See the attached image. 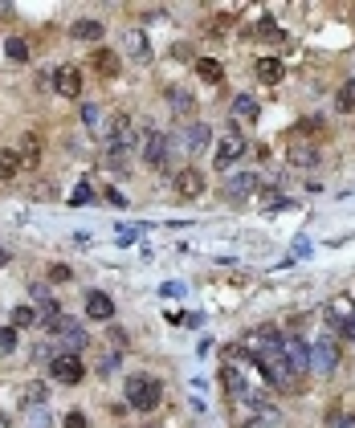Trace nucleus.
I'll use <instances>...</instances> for the list:
<instances>
[{
	"label": "nucleus",
	"mask_w": 355,
	"mask_h": 428,
	"mask_svg": "<svg viewBox=\"0 0 355 428\" xmlns=\"http://www.w3.org/2000/svg\"><path fill=\"white\" fill-rule=\"evenodd\" d=\"M258 192V175L253 171H233L229 179H224V200H245V196H253Z\"/></svg>",
	"instance_id": "obj_9"
},
{
	"label": "nucleus",
	"mask_w": 355,
	"mask_h": 428,
	"mask_svg": "<svg viewBox=\"0 0 355 428\" xmlns=\"http://www.w3.org/2000/svg\"><path fill=\"white\" fill-rule=\"evenodd\" d=\"M53 90L66 94V98H78V94H82V74H78L74 66H57V70H53Z\"/></svg>",
	"instance_id": "obj_13"
},
{
	"label": "nucleus",
	"mask_w": 355,
	"mask_h": 428,
	"mask_svg": "<svg viewBox=\"0 0 355 428\" xmlns=\"http://www.w3.org/2000/svg\"><path fill=\"white\" fill-rule=\"evenodd\" d=\"M253 37H262V41H282V29L274 25V17H262V21L253 25Z\"/></svg>",
	"instance_id": "obj_25"
},
{
	"label": "nucleus",
	"mask_w": 355,
	"mask_h": 428,
	"mask_svg": "<svg viewBox=\"0 0 355 428\" xmlns=\"http://www.w3.org/2000/svg\"><path fill=\"white\" fill-rule=\"evenodd\" d=\"M70 278H74V269H70V265H61V261H53V265H49V282H70Z\"/></svg>",
	"instance_id": "obj_35"
},
{
	"label": "nucleus",
	"mask_w": 355,
	"mask_h": 428,
	"mask_svg": "<svg viewBox=\"0 0 355 428\" xmlns=\"http://www.w3.org/2000/svg\"><path fill=\"white\" fill-rule=\"evenodd\" d=\"M221 387H224V400H245V396H249V387H245V380H241V371H237V367H229V363L221 367Z\"/></svg>",
	"instance_id": "obj_17"
},
{
	"label": "nucleus",
	"mask_w": 355,
	"mask_h": 428,
	"mask_svg": "<svg viewBox=\"0 0 355 428\" xmlns=\"http://www.w3.org/2000/svg\"><path fill=\"white\" fill-rule=\"evenodd\" d=\"M57 339H61V351H66V355H78L82 347H90L86 327H82V322H74V318H61V327H57Z\"/></svg>",
	"instance_id": "obj_7"
},
{
	"label": "nucleus",
	"mask_w": 355,
	"mask_h": 428,
	"mask_svg": "<svg viewBox=\"0 0 355 428\" xmlns=\"http://www.w3.org/2000/svg\"><path fill=\"white\" fill-rule=\"evenodd\" d=\"M17 168H21V159H17V151H0V179H12L17 175Z\"/></svg>",
	"instance_id": "obj_29"
},
{
	"label": "nucleus",
	"mask_w": 355,
	"mask_h": 428,
	"mask_svg": "<svg viewBox=\"0 0 355 428\" xmlns=\"http://www.w3.org/2000/svg\"><path fill=\"white\" fill-rule=\"evenodd\" d=\"M90 196H94V192H90V188H78V192H74V204H86Z\"/></svg>",
	"instance_id": "obj_40"
},
{
	"label": "nucleus",
	"mask_w": 355,
	"mask_h": 428,
	"mask_svg": "<svg viewBox=\"0 0 355 428\" xmlns=\"http://www.w3.org/2000/svg\"><path fill=\"white\" fill-rule=\"evenodd\" d=\"M0 265H8V249H0Z\"/></svg>",
	"instance_id": "obj_41"
},
{
	"label": "nucleus",
	"mask_w": 355,
	"mask_h": 428,
	"mask_svg": "<svg viewBox=\"0 0 355 428\" xmlns=\"http://www.w3.org/2000/svg\"><path fill=\"white\" fill-rule=\"evenodd\" d=\"M327 428H355V412H331Z\"/></svg>",
	"instance_id": "obj_34"
},
{
	"label": "nucleus",
	"mask_w": 355,
	"mask_h": 428,
	"mask_svg": "<svg viewBox=\"0 0 355 428\" xmlns=\"http://www.w3.org/2000/svg\"><path fill=\"white\" fill-rule=\"evenodd\" d=\"M123 49L131 53V61H151V41H147V33H143V29H127Z\"/></svg>",
	"instance_id": "obj_16"
},
{
	"label": "nucleus",
	"mask_w": 355,
	"mask_h": 428,
	"mask_svg": "<svg viewBox=\"0 0 355 428\" xmlns=\"http://www.w3.org/2000/svg\"><path fill=\"white\" fill-rule=\"evenodd\" d=\"M339 367V347H335V339H318L311 347V371L314 376H331Z\"/></svg>",
	"instance_id": "obj_6"
},
{
	"label": "nucleus",
	"mask_w": 355,
	"mask_h": 428,
	"mask_svg": "<svg viewBox=\"0 0 355 428\" xmlns=\"http://www.w3.org/2000/svg\"><path fill=\"white\" fill-rule=\"evenodd\" d=\"M335 106H339L343 115H352V110H355V78H347V82L339 86V98H335Z\"/></svg>",
	"instance_id": "obj_24"
},
{
	"label": "nucleus",
	"mask_w": 355,
	"mask_h": 428,
	"mask_svg": "<svg viewBox=\"0 0 355 428\" xmlns=\"http://www.w3.org/2000/svg\"><path fill=\"white\" fill-rule=\"evenodd\" d=\"M253 74H258V82L262 86H278L282 82V78H286V66H282V61H278V57H258V61H253Z\"/></svg>",
	"instance_id": "obj_14"
},
{
	"label": "nucleus",
	"mask_w": 355,
	"mask_h": 428,
	"mask_svg": "<svg viewBox=\"0 0 355 428\" xmlns=\"http://www.w3.org/2000/svg\"><path fill=\"white\" fill-rule=\"evenodd\" d=\"M172 106H176V110L184 115V119H188V115L196 110V102H192V94H188V90H180V86H172Z\"/></svg>",
	"instance_id": "obj_28"
},
{
	"label": "nucleus",
	"mask_w": 355,
	"mask_h": 428,
	"mask_svg": "<svg viewBox=\"0 0 355 428\" xmlns=\"http://www.w3.org/2000/svg\"><path fill=\"white\" fill-rule=\"evenodd\" d=\"M119 66H123V61H119V53H115V49H106V45H98V49L90 53V70H94L98 78H115V74H119Z\"/></svg>",
	"instance_id": "obj_12"
},
{
	"label": "nucleus",
	"mask_w": 355,
	"mask_h": 428,
	"mask_svg": "<svg viewBox=\"0 0 355 428\" xmlns=\"http://www.w3.org/2000/svg\"><path fill=\"white\" fill-rule=\"evenodd\" d=\"M245 155V139H241V130L237 127H229L224 130V139L217 143V155H213V168L217 171H229L237 159Z\"/></svg>",
	"instance_id": "obj_4"
},
{
	"label": "nucleus",
	"mask_w": 355,
	"mask_h": 428,
	"mask_svg": "<svg viewBox=\"0 0 355 428\" xmlns=\"http://www.w3.org/2000/svg\"><path fill=\"white\" fill-rule=\"evenodd\" d=\"M86 318L90 322H111V318H115V302L106 298V294H98V290H90L86 294Z\"/></svg>",
	"instance_id": "obj_15"
},
{
	"label": "nucleus",
	"mask_w": 355,
	"mask_h": 428,
	"mask_svg": "<svg viewBox=\"0 0 355 428\" xmlns=\"http://www.w3.org/2000/svg\"><path fill=\"white\" fill-rule=\"evenodd\" d=\"M70 33H74L78 41H94V45H98V41H102V33H106V25H102V21H94V17H78Z\"/></svg>",
	"instance_id": "obj_19"
},
{
	"label": "nucleus",
	"mask_w": 355,
	"mask_h": 428,
	"mask_svg": "<svg viewBox=\"0 0 355 428\" xmlns=\"http://www.w3.org/2000/svg\"><path fill=\"white\" fill-rule=\"evenodd\" d=\"M327 130V119L323 115H311V119H303L298 127H294V139H307V135H323Z\"/></svg>",
	"instance_id": "obj_23"
},
{
	"label": "nucleus",
	"mask_w": 355,
	"mask_h": 428,
	"mask_svg": "<svg viewBox=\"0 0 355 428\" xmlns=\"http://www.w3.org/2000/svg\"><path fill=\"white\" fill-rule=\"evenodd\" d=\"M94 371H98V380H102V376H111V371H119V351H106V355L94 363Z\"/></svg>",
	"instance_id": "obj_31"
},
{
	"label": "nucleus",
	"mask_w": 355,
	"mask_h": 428,
	"mask_svg": "<svg viewBox=\"0 0 355 428\" xmlns=\"http://www.w3.org/2000/svg\"><path fill=\"white\" fill-rule=\"evenodd\" d=\"M200 192H204V171H200V168H180L176 171V196L196 200Z\"/></svg>",
	"instance_id": "obj_10"
},
{
	"label": "nucleus",
	"mask_w": 355,
	"mask_h": 428,
	"mask_svg": "<svg viewBox=\"0 0 355 428\" xmlns=\"http://www.w3.org/2000/svg\"><path fill=\"white\" fill-rule=\"evenodd\" d=\"M233 119H241V123H258V119H262L258 98H253V94H237V98H233Z\"/></svg>",
	"instance_id": "obj_18"
},
{
	"label": "nucleus",
	"mask_w": 355,
	"mask_h": 428,
	"mask_svg": "<svg viewBox=\"0 0 355 428\" xmlns=\"http://www.w3.org/2000/svg\"><path fill=\"white\" fill-rule=\"evenodd\" d=\"M82 123H86L90 130H102V110H98L94 102H86V106H82Z\"/></svg>",
	"instance_id": "obj_32"
},
{
	"label": "nucleus",
	"mask_w": 355,
	"mask_h": 428,
	"mask_svg": "<svg viewBox=\"0 0 355 428\" xmlns=\"http://www.w3.org/2000/svg\"><path fill=\"white\" fill-rule=\"evenodd\" d=\"M33 310H37V322H41L45 331H57V327H61V306H57L53 298L33 302Z\"/></svg>",
	"instance_id": "obj_20"
},
{
	"label": "nucleus",
	"mask_w": 355,
	"mask_h": 428,
	"mask_svg": "<svg viewBox=\"0 0 355 428\" xmlns=\"http://www.w3.org/2000/svg\"><path fill=\"white\" fill-rule=\"evenodd\" d=\"M49 376H53L57 384L74 387V384H82L86 367H82V359H78V355H66V351H57V355L49 359Z\"/></svg>",
	"instance_id": "obj_3"
},
{
	"label": "nucleus",
	"mask_w": 355,
	"mask_h": 428,
	"mask_svg": "<svg viewBox=\"0 0 355 428\" xmlns=\"http://www.w3.org/2000/svg\"><path fill=\"white\" fill-rule=\"evenodd\" d=\"M111 342H115L111 351H123V342H127V331H119V327H111Z\"/></svg>",
	"instance_id": "obj_37"
},
{
	"label": "nucleus",
	"mask_w": 355,
	"mask_h": 428,
	"mask_svg": "<svg viewBox=\"0 0 355 428\" xmlns=\"http://www.w3.org/2000/svg\"><path fill=\"white\" fill-rule=\"evenodd\" d=\"M17 159H21L25 168H37V164H41V139H37V135H25V139H21V155H17Z\"/></svg>",
	"instance_id": "obj_21"
},
{
	"label": "nucleus",
	"mask_w": 355,
	"mask_h": 428,
	"mask_svg": "<svg viewBox=\"0 0 355 428\" xmlns=\"http://www.w3.org/2000/svg\"><path fill=\"white\" fill-rule=\"evenodd\" d=\"M282 355H286V363H290L294 380L311 376V342H303L298 335H282Z\"/></svg>",
	"instance_id": "obj_2"
},
{
	"label": "nucleus",
	"mask_w": 355,
	"mask_h": 428,
	"mask_svg": "<svg viewBox=\"0 0 355 428\" xmlns=\"http://www.w3.org/2000/svg\"><path fill=\"white\" fill-rule=\"evenodd\" d=\"M61 428H90L86 425V412H78V408H74V412H66V425Z\"/></svg>",
	"instance_id": "obj_36"
},
{
	"label": "nucleus",
	"mask_w": 355,
	"mask_h": 428,
	"mask_svg": "<svg viewBox=\"0 0 355 428\" xmlns=\"http://www.w3.org/2000/svg\"><path fill=\"white\" fill-rule=\"evenodd\" d=\"M343 335L355 342V314H352V318H343Z\"/></svg>",
	"instance_id": "obj_39"
},
{
	"label": "nucleus",
	"mask_w": 355,
	"mask_h": 428,
	"mask_svg": "<svg viewBox=\"0 0 355 428\" xmlns=\"http://www.w3.org/2000/svg\"><path fill=\"white\" fill-rule=\"evenodd\" d=\"M143 164H147V168H172V147H168V135L147 130V143H143Z\"/></svg>",
	"instance_id": "obj_5"
},
{
	"label": "nucleus",
	"mask_w": 355,
	"mask_h": 428,
	"mask_svg": "<svg viewBox=\"0 0 355 428\" xmlns=\"http://www.w3.org/2000/svg\"><path fill=\"white\" fill-rule=\"evenodd\" d=\"M123 396H127V404H131L135 412H155L160 400H164V384L155 376H131L123 384Z\"/></svg>",
	"instance_id": "obj_1"
},
{
	"label": "nucleus",
	"mask_w": 355,
	"mask_h": 428,
	"mask_svg": "<svg viewBox=\"0 0 355 428\" xmlns=\"http://www.w3.org/2000/svg\"><path fill=\"white\" fill-rule=\"evenodd\" d=\"M25 428H53V416L45 412L41 404H37V408H33V412L25 416Z\"/></svg>",
	"instance_id": "obj_30"
},
{
	"label": "nucleus",
	"mask_w": 355,
	"mask_h": 428,
	"mask_svg": "<svg viewBox=\"0 0 355 428\" xmlns=\"http://www.w3.org/2000/svg\"><path fill=\"white\" fill-rule=\"evenodd\" d=\"M37 322V310L33 306H17L12 310V331H25V327H33Z\"/></svg>",
	"instance_id": "obj_26"
},
{
	"label": "nucleus",
	"mask_w": 355,
	"mask_h": 428,
	"mask_svg": "<svg viewBox=\"0 0 355 428\" xmlns=\"http://www.w3.org/2000/svg\"><path fill=\"white\" fill-rule=\"evenodd\" d=\"M180 322H184V327H192V331H196V327H204V314H184V318H180Z\"/></svg>",
	"instance_id": "obj_38"
},
{
	"label": "nucleus",
	"mask_w": 355,
	"mask_h": 428,
	"mask_svg": "<svg viewBox=\"0 0 355 428\" xmlns=\"http://www.w3.org/2000/svg\"><path fill=\"white\" fill-rule=\"evenodd\" d=\"M180 143H184V151H209V143H213V130L209 123H188V127L180 130Z\"/></svg>",
	"instance_id": "obj_11"
},
{
	"label": "nucleus",
	"mask_w": 355,
	"mask_h": 428,
	"mask_svg": "<svg viewBox=\"0 0 355 428\" xmlns=\"http://www.w3.org/2000/svg\"><path fill=\"white\" fill-rule=\"evenodd\" d=\"M196 74H200L204 82H213V86L224 78V70H221V61H217V57H196Z\"/></svg>",
	"instance_id": "obj_22"
},
{
	"label": "nucleus",
	"mask_w": 355,
	"mask_h": 428,
	"mask_svg": "<svg viewBox=\"0 0 355 428\" xmlns=\"http://www.w3.org/2000/svg\"><path fill=\"white\" fill-rule=\"evenodd\" d=\"M290 164H294V168H318V164H323L318 143H311V139H294V135H290Z\"/></svg>",
	"instance_id": "obj_8"
},
{
	"label": "nucleus",
	"mask_w": 355,
	"mask_h": 428,
	"mask_svg": "<svg viewBox=\"0 0 355 428\" xmlns=\"http://www.w3.org/2000/svg\"><path fill=\"white\" fill-rule=\"evenodd\" d=\"M12 351H17V331L0 327V355H12Z\"/></svg>",
	"instance_id": "obj_33"
},
{
	"label": "nucleus",
	"mask_w": 355,
	"mask_h": 428,
	"mask_svg": "<svg viewBox=\"0 0 355 428\" xmlns=\"http://www.w3.org/2000/svg\"><path fill=\"white\" fill-rule=\"evenodd\" d=\"M4 53H8L12 61H29V41H25V37H8V41H4Z\"/></svg>",
	"instance_id": "obj_27"
}]
</instances>
